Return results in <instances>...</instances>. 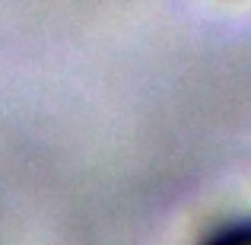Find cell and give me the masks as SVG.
Returning <instances> with one entry per match:
<instances>
[{"label":"cell","mask_w":251,"mask_h":245,"mask_svg":"<svg viewBox=\"0 0 251 245\" xmlns=\"http://www.w3.org/2000/svg\"><path fill=\"white\" fill-rule=\"evenodd\" d=\"M203 245H251V223H239L232 229H223V233H216Z\"/></svg>","instance_id":"6da1fadb"}]
</instances>
